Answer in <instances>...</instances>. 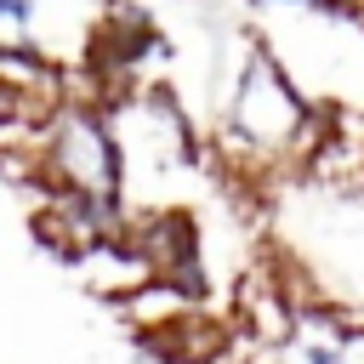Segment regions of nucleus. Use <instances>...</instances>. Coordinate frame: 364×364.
Here are the masks:
<instances>
[{"mask_svg": "<svg viewBox=\"0 0 364 364\" xmlns=\"http://www.w3.org/2000/svg\"><path fill=\"white\" fill-rule=\"evenodd\" d=\"M330 102H313L301 80L284 68V57L267 40H245L239 68L222 91V119H216V148L239 176H273V171H301L313 142L330 125Z\"/></svg>", "mask_w": 364, "mask_h": 364, "instance_id": "f257e3e1", "label": "nucleus"}, {"mask_svg": "<svg viewBox=\"0 0 364 364\" xmlns=\"http://www.w3.org/2000/svg\"><path fill=\"white\" fill-rule=\"evenodd\" d=\"M34 148H40V188L125 199V159H119V142H114L102 102L63 97L57 114L34 131Z\"/></svg>", "mask_w": 364, "mask_h": 364, "instance_id": "f03ea898", "label": "nucleus"}, {"mask_svg": "<svg viewBox=\"0 0 364 364\" xmlns=\"http://www.w3.org/2000/svg\"><path fill=\"white\" fill-rule=\"evenodd\" d=\"M119 239L148 267V279L176 284L193 307L205 301V233H199V222L188 210H176V205L136 210V216H125V233Z\"/></svg>", "mask_w": 364, "mask_h": 364, "instance_id": "7ed1b4c3", "label": "nucleus"}, {"mask_svg": "<svg viewBox=\"0 0 364 364\" xmlns=\"http://www.w3.org/2000/svg\"><path fill=\"white\" fill-rule=\"evenodd\" d=\"M125 199H91V193H63V188H40L34 205V233L40 245H51L57 256L80 262L97 245H114L125 233Z\"/></svg>", "mask_w": 364, "mask_h": 364, "instance_id": "20e7f679", "label": "nucleus"}, {"mask_svg": "<svg viewBox=\"0 0 364 364\" xmlns=\"http://www.w3.org/2000/svg\"><path fill=\"white\" fill-rule=\"evenodd\" d=\"M0 51H40L34 46V0H0Z\"/></svg>", "mask_w": 364, "mask_h": 364, "instance_id": "39448f33", "label": "nucleus"}]
</instances>
